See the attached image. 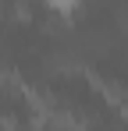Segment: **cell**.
Returning <instances> with one entry per match:
<instances>
[{"label": "cell", "mask_w": 128, "mask_h": 131, "mask_svg": "<svg viewBox=\"0 0 128 131\" xmlns=\"http://www.w3.org/2000/svg\"><path fill=\"white\" fill-rule=\"evenodd\" d=\"M46 4H50L57 14H68V11H75V7H78V0H46Z\"/></svg>", "instance_id": "obj_1"}]
</instances>
